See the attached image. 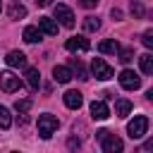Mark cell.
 Wrapping results in <instances>:
<instances>
[{
	"label": "cell",
	"mask_w": 153,
	"mask_h": 153,
	"mask_svg": "<svg viewBox=\"0 0 153 153\" xmlns=\"http://www.w3.org/2000/svg\"><path fill=\"white\" fill-rule=\"evenodd\" d=\"M57 127H60V122H57L55 115H41L38 117V134H41V139H50L57 131Z\"/></svg>",
	"instance_id": "obj_1"
},
{
	"label": "cell",
	"mask_w": 153,
	"mask_h": 153,
	"mask_svg": "<svg viewBox=\"0 0 153 153\" xmlns=\"http://www.w3.org/2000/svg\"><path fill=\"white\" fill-rule=\"evenodd\" d=\"M146 131H148V117H146V115H136V117L127 124V134H129L131 139H141Z\"/></svg>",
	"instance_id": "obj_2"
},
{
	"label": "cell",
	"mask_w": 153,
	"mask_h": 153,
	"mask_svg": "<svg viewBox=\"0 0 153 153\" xmlns=\"http://www.w3.org/2000/svg\"><path fill=\"white\" fill-rule=\"evenodd\" d=\"M91 72H93V76L100 79V81L112 79V67H110L103 57H93V62H91Z\"/></svg>",
	"instance_id": "obj_3"
},
{
	"label": "cell",
	"mask_w": 153,
	"mask_h": 153,
	"mask_svg": "<svg viewBox=\"0 0 153 153\" xmlns=\"http://www.w3.org/2000/svg\"><path fill=\"white\" fill-rule=\"evenodd\" d=\"M120 84H122V88H127V91H136V88L141 86V76H139L136 72H131V69H122V72H120Z\"/></svg>",
	"instance_id": "obj_4"
},
{
	"label": "cell",
	"mask_w": 153,
	"mask_h": 153,
	"mask_svg": "<svg viewBox=\"0 0 153 153\" xmlns=\"http://www.w3.org/2000/svg\"><path fill=\"white\" fill-rule=\"evenodd\" d=\"M0 88H2L5 93H14V91L22 88V81H19V76H14L12 72H0Z\"/></svg>",
	"instance_id": "obj_5"
},
{
	"label": "cell",
	"mask_w": 153,
	"mask_h": 153,
	"mask_svg": "<svg viewBox=\"0 0 153 153\" xmlns=\"http://www.w3.org/2000/svg\"><path fill=\"white\" fill-rule=\"evenodd\" d=\"M53 12H55V19H57L62 26H67V29H72V26H74V12H72L67 5H62V2H60V5H55V10H53Z\"/></svg>",
	"instance_id": "obj_6"
},
{
	"label": "cell",
	"mask_w": 153,
	"mask_h": 153,
	"mask_svg": "<svg viewBox=\"0 0 153 153\" xmlns=\"http://www.w3.org/2000/svg\"><path fill=\"white\" fill-rule=\"evenodd\" d=\"M65 48H67L69 53H86V50L91 48V43H88V38H84V36H72V38H67Z\"/></svg>",
	"instance_id": "obj_7"
},
{
	"label": "cell",
	"mask_w": 153,
	"mask_h": 153,
	"mask_svg": "<svg viewBox=\"0 0 153 153\" xmlns=\"http://www.w3.org/2000/svg\"><path fill=\"white\" fill-rule=\"evenodd\" d=\"M100 141H103V151H105V153H120V151L124 148L122 139H117V136H115V134H110V131H108Z\"/></svg>",
	"instance_id": "obj_8"
},
{
	"label": "cell",
	"mask_w": 153,
	"mask_h": 153,
	"mask_svg": "<svg viewBox=\"0 0 153 153\" xmlns=\"http://www.w3.org/2000/svg\"><path fill=\"white\" fill-rule=\"evenodd\" d=\"M91 117L93 120H108L110 117V108L105 105V100H93L91 103Z\"/></svg>",
	"instance_id": "obj_9"
},
{
	"label": "cell",
	"mask_w": 153,
	"mask_h": 153,
	"mask_svg": "<svg viewBox=\"0 0 153 153\" xmlns=\"http://www.w3.org/2000/svg\"><path fill=\"white\" fill-rule=\"evenodd\" d=\"M81 103H84V96H81L79 91L69 88V91L65 93V105H67V108H72V110H79V108H81Z\"/></svg>",
	"instance_id": "obj_10"
},
{
	"label": "cell",
	"mask_w": 153,
	"mask_h": 153,
	"mask_svg": "<svg viewBox=\"0 0 153 153\" xmlns=\"http://www.w3.org/2000/svg\"><path fill=\"white\" fill-rule=\"evenodd\" d=\"M5 62H7L10 67H26V55H24L22 50H10L7 57H5Z\"/></svg>",
	"instance_id": "obj_11"
},
{
	"label": "cell",
	"mask_w": 153,
	"mask_h": 153,
	"mask_svg": "<svg viewBox=\"0 0 153 153\" xmlns=\"http://www.w3.org/2000/svg\"><path fill=\"white\" fill-rule=\"evenodd\" d=\"M38 29H41V33H45V36H55V33H57V24H55L50 17H41V19H38Z\"/></svg>",
	"instance_id": "obj_12"
},
{
	"label": "cell",
	"mask_w": 153,
	"mask_h": 153,
	"mask_svg": "<svg viewBox=\"0 0 153 153\" xmlns=\"http://www.w3.org/2000/svg\"><path fill=\"white\" fill-rule=\"evenodd\" d=\"M53 79H55L57 84H67V81L72 79V69L65 67V65H57V67L53 69Z\"/></svg>",
	"instance_id": "obj_13"
},
{
	"label": "cell",
	"mask_w": 153,
	"mask_h": 153,
	"mask_svg": "<svg viewBox=\"0 0 153 153\" xmlns=\"http://www.w3.org/2000/svg\"><path fill=\"white\" fill-rule=\"evenodd\" d=\"M26 84H29L31 91H38V86H41V72L36 67H29L26 69Z\"/></svg>",
	"instance_id": "obj_14"
},
{
	"label": "cell",
	"mask_w": 153,
	"mask_h": 153,
	"mask_svg": "<svg viewBox=\"0 0 153 153\" xmlns=\"http://www.w3.org/2000/svg\"><path fill=\"white\" fill-rule=\"evenodd\" d=\"M120 50V43L115 38H108V41H100L98 43V53H105V55H115Z\"/></svg>",
	"instance_id": "obj_15"
},
{
	"label": "cell",
	"mask_w": 153,
	"mask_h": 153,
	"mask_svg": "<svg viewBox=\"0 0 153 153\" xmlns=\"http://www.w3.org/2000/svg\"><path fill=\"white\" fill-rule=\"evenodd\" d=\"M129 112H131V103L127 98H117L115 100V115L117 117H127Z\"/></svg>",
	"instance_id": "obj_16"
},
{
	"label": "cell",
	"mask_w": 153,
	"mask_h": 153,
	"mask_svg": "<svg viewBox=\"0 0 153 153\" xmlns=\"http://www.w3.org/2000/svg\"><path fill=\"white\" fill-rule=\"evenodd\" d=\"M41 36H43V33H41L38 26H26V29H24V41H26V43H38Z\"/></svg>",
	"instance_id": "obj_17"
},
{
	"label": "cell",
	"mask_w": 153,
	"mask_h": 153,
	"mask_svg": "<svg viewBox=\"0 0 153 153\" xmlns=\"http://www.w3.org/2000/svg\"><path fill=\"white\" fill-rule=\"evenodd\" d=\"M139 65H141V72L143 74H153V55L151 53H143L139 57Z\"/></svg>",
	"instance_id": "obj_18"
},
{
	"label": "cell",
	"mask_w": 153,
	"mask_h": 153,
	"mask_svg": "<svg viewBox=\"0 0 153 153\" xmlns=\"http://www.w3.org/2000/svg\"><path fill=\"white\" fill-rule=\"evenodd\" d=\"M12 127V115L5 105H0V129H10Z\"/></svg>",
	"instance_id": "obj_19"
},
{
	"label": "cell",
	"mask_w": 153,
	"mask_h": 153,
	"mask_svg": "<svg viewBox=\"0 0 153 153\" xmlns=\"http://www.w3.org/2000/svg\"><path fill=\"white\" fill-rule=\"evenodd\" d=\"M7 14H10V19H22V17H26V7L24 5H12L7 10Z\"/></svg>",
	"instance_id": "obj_20"
},
{
	"label": "cell",
	"mask_w": 153,
	"mask_h": 153,
	"mask_svg": "<svg viewBox=\"0 0 153 153\" xmlns=\"http://www.w3.org/2000/svg\"><path fill=\"white\" fill-rule=\"evenodd\" d=\"M84 29L86 31H98L100 29V19L98 17H86L84 19Z\"/></svg>",
	"instance_id": "obj_21"
},
{
	"label": "cell",
	"mask_w": 153,
	"mask_h": 153,
	"mask_svg": "<svg viewBox=\"0 0 153 153\" xmlns=\"http://www.w3.org/2000/svg\"><path fill=\"white\" fill-rule=\"evenodd\" d=\"M14 110H17L19 115H26V112L31 110V100H29V98H22V100H17V103H14Z\"/></svg>",
	"instance_id": "obj_22"
},
{
	"label": "cell",
	"mask_w": 153,
	"mask_h": 153,
	"mask_svg": "<svg viewBox=\"0 0 153 153\" xmlns=\"http://www.w3.org/2000/svg\"><path fill=\"white\" fill-rule=\"evenodd\" d=\"M117 53H120V60H122L124 65H129V62L134 60V50H131V48H124V50H117Z\"/></svg>",
	"instance_id": "obj_23"
},
{
	"label": "cell",
	"mask_w": 153,
	"mask_h": 153,
	"mask_svg": "<svg viewBox=\"0 0 153 153\" xmlns=\"http://www.w3.org/2000/svg\"><path fill=\"white\" fill-rule=\"evenodd\" d=\"M72 67H74V69H76V74H79V79H84V81H86V79H88V74H86V69H84V65H81V62H79V60H76V57H74V60H72Z\"/></svg>",
	"instance_id": "obj_24"
},
{
	"label": "cell",
	"mask_w": 153,
	"mask_h": 153,
	"mask_svg": "<svg viewBox=\"0 0 153 153\" xmlns=\"http://www.w3.org/2000/svg\"><path fill=\"white\" fill-rule=\"evenodd\" d=\"M141 43H143L146 48H153V31H146V33L141 36Z\"/></svg>",
	"instance_id": "obj_25"
},
{
	"label": "cell",
	"mask_w": 153,
	"mask_h": 153,
	"mask_svg": "<svg viewBox=\"0 0 153 153\" xmlns=\"http://www.w3.org/2000/svg\"><path fill=\"white\" fill-rule=\"evenodd\" d=\"M131 14H134V17H141V14H143L141 2H131Z\"/></svg>",
	"instance_id": "obj_26"
},
{
	"label": "cell",
	"mask_w": 153,
	"mask_h": 153,
	"mask_svg": "<svg viewBox=\"0 0 153 153\" xmlns=\"http://www.w3.org/2000/svg\"><path fill=\"white\" fill-rule=\"evenodd\" d=\"M81 2V7H86V10H93L96 5H98V0H79Z\"/></svg>",
	"instance_id": "obj_27"
},
{
	"label": "cell",
	"mask_w": 153,
	"mask_h": 153,
	"mask_svg": "<svg viewBox=\"0 0 153 153\" xmlns=\"http://www.w3.org/2000/svg\"><path fill=\"white\" fill-rule=\"evenodd\" d=\"M105 134H108V129H98V131H96V139H98V141H100V139H103V136H105Z\"/></svg>",
	"instance_id": "obj_28"
},
{
	"label": "cell",
	"mask_w": 153,
	"mask_h": 153,
	"mask_svg": "<svg viewBox=\"0 0 153 153\" xmlns=\"http://www.w3.org/2000/svg\"><path fill=\"white\" fill-rule=\"evenodd\" d=\"M53 0H36V5H41V7H48Z\"/></svg>",
	"instance_id": "obj_29"
},
{
	"label": "cell",
	"mask_w": 153,
	"mask_h": 153,
	"mask_svg": "<svg viewBox=\"0 0 153 153\" xmlns=\"http://www.w3.org/2000/svg\"><path fill=\"white\" fill-rule=\"evenodd\" d=\"M69 148H79V141L76 139H69Z\"/></svg>",
	"instance_id": "obj_30"
},
{
	"label": "cell",
	"mask_w": 153,
	"mask_h": 153,
	"mask_svg": "<svg viewBox=\"0 0 153 153\" xmlns=\"http://www.w3.org/2000/svg\"><path fill=\"white\" fill-rule=\"evenodd\" d=\"M0 12H2V0H0Z\"/></svg>",
	"instance_id": "obj_31"
}]
</instances>
